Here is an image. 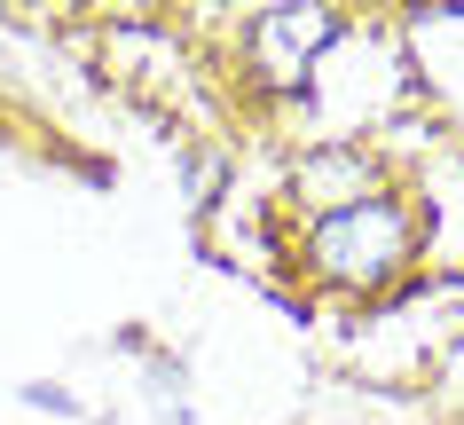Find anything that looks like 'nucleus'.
I'll return each mask as SVG.
<instances>
[{
	"label": "nucleus",
	"mask_w": 464,
	"mask_h": 425,
	"mask_svg": "<svg viewBox=\"0 0 464 425\" xmlns=\"http://www.w3.org/2000/svg\"><path fill=\"white\" fill-rule=\"evenodd\" d=\"M299 252L339 292H386L393 275L417 260V205L401 189H370V198L339 205V213H315Z\"/></svg>",
	"instance_id": "obj_1"
},
{
	"label": "nucleus",
	"mask_w": 464,
	"mask_h": 425,
	"mask_svg": "<svg viewBox=\"0 0 464 425\" xmlns=\"http://www.w3.org/2000/svg\"><path fill=\"white\" fill-rule=\"evenodd\" d=\"M331 40H339V16H331V8H268V16L245 24V55H252V72L268 79V87L307 79Z\"/></svg>",
	"instance_id": "obj_2"
}]
</instances>
